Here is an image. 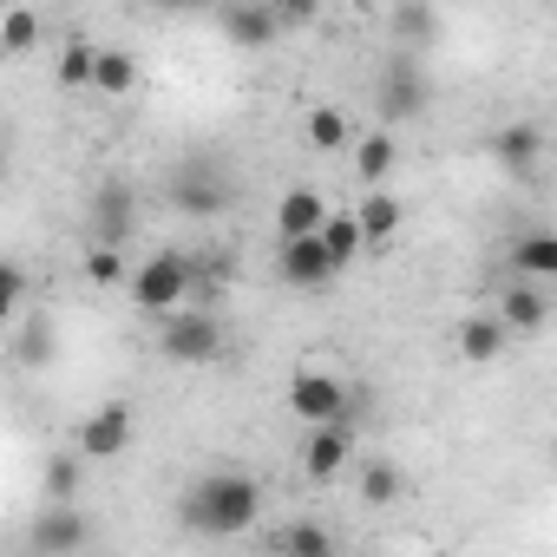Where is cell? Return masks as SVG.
Instances as JSON below:
<instances>
[{"mask_svg":"<svg viewBox=\"0 0 557 557\" xmlns=\"http://www.w3.org/2000/svg\"><path fill=\"white\" fill-rule=\"evenodd\" d=\"M262 518V485L249 472H203L184 498V524L203 537H236Z\"/></svg>","mask_w":557,"mask_h":557,"instance_id":"obj_1","label":"cell"},{"mask_svg":"<svg viewBox=\"0 0 557 557\" xmlns=\"http://www.w3.org/2000/svg\"><path fill=\"white\" fill-rule=\"evenodd\" d=\"M190 283H197V256L158 249V256L138 262V275H132V302H138L145 315H177L184 296H190Z\"/></svg>","mask_w":557,"mask_h":557,"instance_id":"obj_2","label":"cell"},{"mask_svg":"<svg viewBox=\"0 0 557 557\" xmlns=\"http://www.w3.org/2000/svg\"><path fill=\"white\" fill-rule=\"evenodd\" d=\"M158 348H164V361H177V368H210V361L223 355V329H216L210 309H177V315H164Z\"/></svg>","mask_w":557,"mask_h":557,"instance_id":"obj_3","label":"cell"},{"mask_svg":"<svg viewBox=\"0 0 557 557\" xmlns=\"http://www.w3.org/2000/svg\"><path fill=\"white\" fill-rule=\"evenodd\" d=\"M171 203H177L184 216L223 210V203H230V171H223L216 158H184V164L171 171Z\"/></svg>","mask_w":557,"mask_h":557,"instance_id":"obj_4","label":"cell"},{"mask_svg":"<svg viewBox=\"0 0 557 557\" xmlns=\"http://www.w3.org/2000/svg\"><path fill=\"white\" fill-rule=\"evenodd\" d=\"M426 73H420V53H394L387 66H381V119L387 125H407V119H420L426 112Z\"/></svg>","mask_w":557,"mask_h":557,"instance_id":"obj_5","label":"cell"},{"mask_svg":"<svg viewBox=\"0 0 557 557\" xmlns=\"http://www.w3.org/2000/svg\"><path fill=\"white\" fill-rule=\"evenodd\" d=\"M289 407H296V420H309V426H342L348 387L329 381V374H315V368H302V374L289 381Z\"/></svg>","mask_w":557,"mask_h":557,"instance_id":"obj_6","label":"cell"},{"mask_svg":"<svg viewBox=\"0 0 557 557\" xmlns=\"http://www.w3.org/2000/svg\"><path fill=\"white\" fill-rule=\"evenodd\" d=\"M275 269H283V283H289V289H322V283H335V275H342V262L329 256V243H322V236L283 243V256H275Z\"/></svg>","mask_w":557,"mask_h":557,"instance_id":"obj_7","label":"cell"},{"mask_svg":"<svg viewBox=\"0 0 557 557\" xmlns=\"http://www.w3.org/2000/svg\"><path fill=\"white\" fill-rule=\"evenodd\" d=\"M335 210L322 203V190H309V184H296V190H283V203H275V230H283V243H302V236H322V223H329Z\"/></svg>","mask_w":557,"mask_h":557,"instance_id":"obj_8","label":"cell"},{"mask_svg":"<svg viewBox=\"0 0 557 557\" xmlns=\"http://www.w3.org/2000/svg\"><path fill=\"white\" fill-rule=\"evenodd\" d=\"M125 440H132V407H119V400L99 407V413L79 426V453H86V459H119Z\"/></svg>","mask_w":557,"mask_h":557,"instance_id":"obj_9","label":"cell"},{"mask_svg":"<svg viewBox=\"0 0 557 557\" xmlns=\"http://www.w3.org/2000/svg\"><path fill=\"white\" fill-rule=\"evenodd\" d=\"M79 544H86V518L73 505H47L40 524H34V550L40 557H73Z\"/></svg>","mask_w":557,"mask_h":557,"instance_id":"obj_10","label":"cell"},{"mask_svg":"<svg viewBox=\"0 0 557 557\" xmlns=\"http://www.w3.org/2000/svg\"><path fill=\"white\" fill-rule=\"evenodd\" d=\"M348 453H355L348 426H315L309 446H302V472H309V479H335V472L348 466Z\"/></svg>","mask_w":557,"mask_h":557,"instance_id":"obj_11","label":"cell"},{"mask_svg":"<svg viewBox=\"0 0 557 557\" xmlns=\"http://www.w3.org/2000/svg\"><path fill=\"white\" fill-rule=\"evenodd\" d=\"M216 27H223L236 47H269L275 27H283V14H275V8H216Z\"/></svg>","mask_w":557,"mask_h":557,"instance_id":"obj_12","label":"cell"},{"mask_svg":"<svg viewBox=\"0 0 557 557\" xmlns=\"http://www.w3.org/2000/svg\"><path fill=\"white\" fill-rule=\"evenodd\" d=\"M92 230H99V249H119V236L132 230V190L125 184L92 190Z\"/></svg>","mask_w":557,"mask_h":557,"instance_id":"obj_13","label":"cell"},{"mask_svg":"<svg viewBox=\"0 0 557 557\" xmlns=\"http://www.w3.org/2000/svg\"><path fill=\"white\" fill-rule=\"evenodd\" d=\"M537 151H544V132H537V125H524V119H518V125H505V132L492 138V158H498L505 171H531V164H537Z\"/></svg>","mask_w":557,"mask_h":557,"instance_id":"obj_14","label":"cell"},{"mask_svg":"<svg viewBox=\"0 0 557 557\" xmlns=\"http://www.w3.org/2000/svg\"><path fill=\"white\" fill-rule=\"evenodd\" d=\"M511 269L518 275H550L557 283V230H531L511 243Z\"/></svg>","mask_w":557,"mask_h":557,"instance_id":"obj_15","label":"cell"},{"mask_svg":"<svg viewBox=\"0 0 557 557\" xmlns=\"http://www.w3.org/2000/svg\"><path fill=\"white\" fill-rule=\"evenodd\" d=\"M498 348H505V322H498V315H472V322L459 329V355H466L472 368L498 361Z\"/></svg>","mask_w":557,"mask_h":557,"instance_id":"obj_16","label":"cell"},{"mask_svg":"<svg viewBox=\"0 0 557 557\" xmlns=\"http://www.w3.org/2000/svg\"><path fill=\"white\" fill-rule=\"evenodd\" d=\"M275 557H335V537L315 518H296V524H283V537H275Z\"/></svg>","mask_w":557,"mask_h":557,"instance_id":"obj_17","label":"cell"},{"mask_svg":"<svg viewBox=\"0 0 557 557\" xmlns=\"http://www.w3.org/2000/svg\"><path fill=\"white\" fill-rule=\"evenodd\" d=\"M355 216H361V230H368V243H387V236L400 230V216H407V203H400V197H387V190H368Z\"/></svg>","mask_w":557,"mask_h":557,"instance_id":"obj_18","label":"cell"},{"mask_svg":"<svg viewBox=\"0 0 557 557\" xmlns=\"http://www.w3.org/2000/svg\"><path fill=\"white\" fill-rule=\"evenodd\" d=\"M92 86H99L106 99H125V92L138 86V60L119 53V47H99V73H92Z\"/></svg>","mask_w":557,"mask_h":557,"instance_id":"obj_19","label":"cell"},{"mask_svg":"<svg viewBox=\"0 0 557 557\" xmlns=\"http://www.w3.org/2000/svg\"><path fill=\"white\" fill-rule=\"evenodd\" d=\"M394 158H400V145H394V132H368L361 138V151H355V171H361V184L374 190L387 171H394Z\"/></svg>","mask_w":557,"mask_h":557,"instance_id":"obj_20","label":"cell"},{"mask_svg":"<svg viewBox=\"0 0 557 557\" xmlns=\"http://www.w3.org/2000/svg\"><path fill=\"white\" fill-rule=\"evenodd\" d=\"M544 309H550V302H544L537 289H524V283H518V289H505V302H498V322L531 335V329H544Z\"/></svg>","mask_w":557,"mask_h":557,"instance_id":"obj_21","label":"cell"},{"mask_svg":"<svg viewBox=\"0 0 557 557\" xmlns=\"http://www.w3.org/2000/svg\"><path fill=\"white\" fill-rule=\"evenodd\" d=\"M40 40V14L34 8H8L0 14V53H34Z\"/></svg>","mask_w":557,"mask_h":557,"instance_id":"obj_22","label":"cell"},{"mask_svg":"<svg viewBox=\"0 0 557 557\" xmlns=\"http://www.w3.org/2000/svg\"><path fill=\"white\" fill-rule=\"evenodd\" d=\"M322 243H329V256L348 269L355 256H361V243H368V230H361V216H329L322 223Z\"/></svg>","mask_w":557,"mask_h":557,"instance_id":"obj_23","label":"cell"},{"mask_svg":"<svg viewBox=\"0 0 557 557\" xmlns=\"http://www.w3.org/2000/svg\"><path fill=\"white\" fill-rule=\"evenodd\" d=\"M132 275H138V269H125L119 249H99V243L86 249V283H92V289H119V283H132Z\"/></svg>","mask_w":557,"mask_h":557,"instance_id":"obj_24","label":"cell"},{"mask_svg":"<svg viewBox=\"0 0 557 557\" xmlns=\"http://www.w3.org/2000/svg\"><path fill=\"white\" fill-rule=\"evenodd\" d=\"M92 73H99V47L92 40H66V53H60V86L73 92V86H92Z\"/></svg>","mask_w":557,"mask_h":557,"instance_id":"obj_25","label":"cell"},{"mask_svg":"<svg viewBox=\"0 0 557 557\" xmlns=\"http://www.w3.org/2000/svg\"><path fill=\"white\" fill-rule=\"evenodd\" d=\"M302 132H309L315 151H342V145H348V119H342V106H315Z\"/></svg>","mask_w":557,"mask_h":557,"instance_id":"obj_26","label":"cell"},{"mask_svg":"<svg viewBox=\"0 0 557 557\" xmlns=\"http://www.w3.org/2000/svg\"><path fill=\"white\" fill-rule=\"evenodd\" d=\"M400 498V466L394 459H368L361 472V505H394Z\"/></svg>","mask_w":557,"mask_h":557,"instance_id":"obj_27","label":"cell"},{"mask_svg":"<svg viewBox=\"0 0 557 557\" xmlns=\"http://www.w3.org/2000/svg\"><path fill=\"white\" fill-rule=\"evenodd\" d=\"M79 459H86V453H60V459L47 466V505H73V492H79Z\"/></svg>","mask_w":557,"mask_h":557,"instance_id":"obj_28","label":"cell"},{"mask_svg":"<svg viewBox=\"0 0 557 557\" xmlns=\"http://www.w3.org/2000/svg\"><path fill=\"white\" fill-rule=\"evenodd\" d=\"M433 27H440L433 8H400V14H394V34H400V40H433Z\"/></svg>","mask_w":557,"mask_h":557,"instance_id":"obj_29","label":"cell"},{"mask_svg":"<svg viewBox=\"0 0 557 557\" xmlns=\"http://www.w3.org/2000/svg\"><path fill=\"white\" fill-rule=\"evenodd\" d=\"M21 302H27V269L8 262L0 269V315H21Z\"/></svg>","mask_w":557,"mask_h":557,"instance_id":"obj_30","label":"cell"},{"mask_svg":"<svg viewBox=\"0 0 557 557\" xmlns=\"http://www.w3.org/2000/svg\"><path fill=\"white\" fill-rule=\"evenodd\" d=\"M550 472H557V453H550Z\"/></svg>","mask_w":557,"mask_h":557,"instance_id":"obj_31","label":"cell"}]
</instances>
